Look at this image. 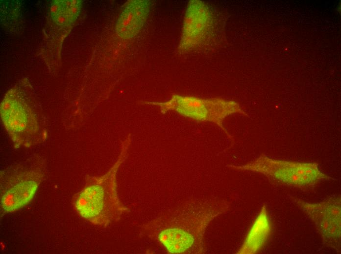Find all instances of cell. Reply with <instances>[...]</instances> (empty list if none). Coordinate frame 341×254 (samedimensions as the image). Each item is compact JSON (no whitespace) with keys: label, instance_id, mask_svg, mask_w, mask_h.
<instances>
[{"label":"cell","instance_id":"1","mask_svg":"<svg viewBox=\"0 0 341 254\" xmlns=\"http://www.w3.org/2000/svg\"><path fill=\"white\" fill-rule=\"evenodd\" d=\"M228 208V204L220 200L193 201L150 221L142 230L169 253H204L203 237L207 226Z\"/></svg>","mask_w":341,"mask_h":254},{"label":"cell","instance_id":"2","mask_svg":"<svg viewBox=\"0 0 341 254\" xmlns=\"http://www.w3.org/2000/svg\"><path fill=\"white\" fill-rule=\"evenodd\" d=\"M131 141L129 134L122 141L120 155L112 167L102 176L87 175L85 186L74 196V209L94 225L106 227L130 212L119 198L117 175L127 157Z\"/></svg>","mask_w":341,"mask_h":254},{"label":"cell","instance_id":"3","mask_svg":"<svg viewBox=\"0 0 341 254\" xmlns=\"http://www.w3.org/2000/svg\"><path fill=\"white\" fill-rule=\"evenodd\" d=\"M25 91L15 86L5 94L0 104V118L15 148H30L45 139L40 119Z\"/></svg>","mask_w":341,"mask_h":254},{"label":"cell","instance_id":"4","mask_svg":"<svg viewBox=\"0 0 341 254\" xmlns=\"http://www.w3.org/2000/svg\"><path fill=\"white\" fill-rule=\"evenodd\" d=\"M44 160L38 156L0 171V206L2 212H15L33 199L45 173Z\"/></svg>","mask_w":341,"mask_h":254},{"label":"cell","instance_id":"5","mask_svg":"<svg viewBox=\"0 0 341 254\" xmlns=\"http://www.w3.org/2000/svg\"><path fill=\"white\" fill-rule=\"evenodd\" d=\"M159 107L162 113L173 111L185 118L198 122H211L218 126L230 138V133L223 125L228 116L240 114L247 116L237 102L220 98H202L194 96L173 94L163 102H147Z\"/></svg>","mask_w":341,"mask_h":254},{"label":"cell","instance_id":"6","mask_svg":"<svg viewBox=\"0 0 341 254\" xmlns=\"http://www.w3.org/2000/svg\"><path fill=\"white\" fill-rule=\"evenodd\" d=\"M228 167L237 170L261 173L282 183L300 188L314 186L332 178L320 170L317 163L275 159L266 155L244 165Z\"/></svg>","mask_w":341,"mask_h":254},{"label":"cell","instance_id":"7","mask_svg":"<svg viewBox=\"0 0 341 254\" xmlns=\"http://www.w3.org/2000/svg\"><path fill=\"white\" fill-rule=\"evenodd\" d=\"M298 206L313 221L321 235L324 242L338 249L341 236V208L340 196L332 197L318 203H309L296 199Z\"/></svg>","mask_w":341,"mask_h":254},{"label":"cell","instance_id":"8","mask_svg":"<svg viewBox=\"0 0 341 254\" xmlns=\"http://www.w3.org/2000/svg\"><path fill=\"white\" fill-rule=\"evenodd\" d=\"M208 10L201 1L192 0L189 2L178 47L180 52L191 49L204 39L212 23Z\"/></svg>","mask_w":341,"mask_h":254},{"label":"cell","instance_id":"9","mask_svg":"<svg viewBox=\"0 0 341 254\" xmlns=\"http://www.w3.org/2000/svg\"><path fill=\"white\" fill-rule=\"evenodd\" d=\"M150 8L148 0H130L125 4L115 25L116 35L123 40L137 36L144 26Z\"/></svg>","mask_w":341,"mask_h":254},{"label":"cell","instance_id":"10","mask_svg":"<svg viewBox=\"0 0 341 254\" xmlns=\"http://www.w3.org/2000/svg\"><path fill=\"white\" fill-rule=\"evenodd\" d=\"M271 225L266 207L264 206L252 225L239 254H253L258 252L268 241Z\"/></svg>","mask_w":341,"mask_h":254}]
</instances>
